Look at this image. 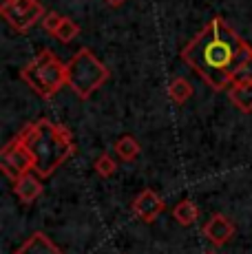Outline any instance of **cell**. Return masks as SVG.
I'll list each match as a JSON object with an SVG mask.
<instances>
[{"label": "cell", "mask_w": 252, "mask_h": 254, "mask_svg": "<svg viewBox=\"0 0 252 254\" xmlns=\"http://www.w3.org/2000/svg\"><path fill=\"white\" fill-rule=\"evenodd\" d=\"M64 18L60 16V13H56V11H49L45 18H42V29H45L49 36H56L58 33V29H60V24Z\"/></svg>", "instance_id": "18"}, {"label": "cell", "mask_w": 252, "mask_h": 254, "mask_svg": "<svg viewBox=\"0 0 252 254\" xmlns=\"http://www.w3.org/2000/svg\"><path fill=\"white\" fill-rule=\"evenodd\" d=\"M230 100L235 102L244 113H252V82L230 86Z\"/></svg>", "instance_id": "12"}, {"label": "cell", "mask_w": 252, "mask_h": 254, "mask_svg": "<svg viewBox=\"0 0 252 254\" xmlns=\"http://www.w3.org/2000/svg\"><path fill=\"white\" fill-rule=\"evenodd\" d=\"M95 170H98L100 177H111V175L118 170V166H115L111 155H100V157L95 159Z\"/></svg>", "instance_id": "17"}, {"label": "cell", "mask_w": 252, "mask_h": 254, "mask_svg": "<svg viewBox=\"0 0 252 254\" xmlns=\"http://www.w3.org/2000/svg\"><path fill=\"white\" fill-rule=\"evenodd\" d=\"M20 75L29 89L36 91L42 100H49L66 84V64H62L53 51L45 49L20 71Z\"/></svg>", "instance_id": "3"}, {"label": "cell", "mask_w": 252, "mask_h": 254, "mask_svg": "<svg viewBox=\"0 0 252 254\" xmlns=\"http://www.w3.org/2000/svg\"><path fill=\"white\" fill-rule=\"evenodd\" d=\"M13 192L18 194V199H20L22 203H33L42 194V184L36 175L29 173V175H25L22 179H18V182L13 184Z\"/></svg>", "instance_id": "10"}, {"label": "cell", "mask_w": 252, "mask_h": 254, "mask_svg": "<svg viewBox=\"0 0 252 254\" xmlns=\"http://www.w3.org/2000/svg\"><path fill=\"white\" fill-rule=\"evenodd\" d=\"M13 254H62V250L47 237L45 232H36V234H31Z\"/></svg>", "instance_id": "9"}, {"label": "cell", "mask_w": 252, "mask_h": 254, "mask_svg": "<svg viewBox=\"0 0 252 254\" xmlns=\"http://www.w3.org/2000/svg\"><path fill=\"white\" fill-rule=\"evenodd\" d=\"M106 80H109V69L86 47H82L66 64V86L80 100H89L91 93L98 91Z\"/></svg>", "instance_id": "4"}, {"label": "cell", "mask_w": 252, "mask_h": 254, "mask_svg": "<svg viewBox=\"0 0 252 254\" xmlns=\"http://www.w3.org/2000/svg\"><path fill=\"white\" fill-rule=\"evenodd\" d=\"M4 2H7V0H4Z\"/></svg>", "instance_id": "21"}, {"label": "cell", "mask_w": 252, "mask_h": 254, "mask_svg": "<svg viewBox=\"0 0 252 254\" xmlns=\"http://www.w3.org/2000/svg\"><path fill=\"white\" fill-rule=\"evenodd\" d=\"M106 2H109V4H113V7H120V4H122L124 0H106Z\"/></svg>", "instance_id": "19"}, {"label": "cell", "mask_w": 252, "mask_h": 254, "mask_svg": "<svg viewBox=\"0 0 252 254\" xmlns=\"http://www.w3.org/2000/svg\"><path fill=\"white\" fill-rule=\"evenodd\" d=\"M173 217H175L177 223H182V226H192V223L199 219V208L195 206V201L184 199V201H179L177 206L173 208Z\"/></svg>", "instance_id": "11"}, {"label": "cell", "mask_w": 252, "mask_h": 254, "mask_svg": "<svg viewBox=\"0 0 252 254\" xmlns=\"http://www.w3.org/2000/svg\"><path fill=\"white\" fill-rule=\"evenodd\" d=\"M252 47L221 16H215L206 27L182 49V60L201 75L212 91H224L232 84V75Z\"/></svg>", "instance_id": "1"}, {"label": "cell", "mask_w": 252, "mask_h": 254, "mask_svg": "<svg viewBox=\"0 0 252 254\" xmlns=\"http://www.w3.org/2000/svg\"><path fill=\"white\" fill-rule=\"evenodd\" d=\"M80 33V27H77V22H73L71 18H64L60 24V29H58V33H56V38L58 40H62V42H71L73 38Z\"/></svg>", "instance_id": "16"}, {"label": "cell", "mask_w": 252, "mask_h": 254, "mask_svg": "<svg viewBox=\"0 0 252 254\" xmlns=\"http://www.w3.org/2000/svg\"><path fill=\"white\" fill-rule=\"evenodd\" d=\"M22 141L33 157V170L38 177H49L73 155L75 144L71 133L51 120H38L22 128Z\"/></svg>", "instance_id": "2"}, {"label": "cell", "mask_w": 252, "mask_h": 254, "mask_svg": "<svg viewBox=\"0 0 252 254\" xmlns=\"http://www.w3.org/2000/svg\"><path fill=\"white\" fill-rule=\"evenodd\" d=\"M115 153H118L120 159H124V162H133V159L139 155L137 139L130 137V135H124V137H120L118 141H115Z\"/></svg>", "instance_id": "13"}, {"label": "cell", "mask_w": 252, "mask_h": 254, "mask_svg": "<svg viewBox=\"0 0 252 254\" xmlns=\"http://www.w3.org/2000/svg\"><path fill=\"white\" fill-rule=\"evenodd\" d=\"M168 95H171V100L175 102V104H184V102L192 95V86L188 84V80H184V77H175V80L171 82V86H168Z\"/></svg>", "instance_id": "14"}, {"label": "cell", "mask_w": 252, "mask_h": 254, "mask_svg": "<svg viewBox=\"0 0 252 254\" xmlns=\"http://www.w3.org/2000/svg\"><path fill=\"white\" fill-rule=\"evenodd\" d=\"M0 166H2L4 175H7L13 184L33 170V157H31V153H29V148L25 146V141H22L20 135L13 137L2 148V153H0Z\"/></svg>", "instance_id": "6"}, {"label": "cell", "mask_w": 252, "mask_h": 254, "mask_svg": "<svg viewBox=\"0 0 252 254\" xmlns=\"http://www.w3.org/2000/svg\"><path fill=\"white\" fill-rule=\"evenodd\" d=\"M208 254H219V252H208Z\"/></svg>", "instance_id": "20"}, {"label": "cell", "mask_w": 252, "mask_h": 254, "mask_svg": "<svg viewBox=\"0 0 252 254\" xmlns=\"http://www.w3.org/2000/svg\"><path fill=\"white\" fill-rule=\"evenodd\" d=\"M248 82H252V56L246 58L244 62L239 64V69L235 71V75H232V84H248Z\"/></svg>", "instance_id": "15"}, {"label": "cell", "mask_w": 252, "mask_h": 254, "mask_svg": "<svg viewBox=\"0 0 252 254\" xmlns=\"http://www.w3.org/2000/svg\"><path fill=\"white\" fill-rule=\"evenodd\" d=\"M203 234H206L208 241H212L215 246H224L232 239V234H235V226H232V221L224 214H212L210 219H208V223L203 226Z\"/></svg>", "instance_id": "8"}, {"label": "cell", "mask_w": 252, "mask_h": 254, "mask_svg": "<svg viewBox=\"0 0 252 254\" xmlns=\"http://www.w3.org/2000/svg\"><path fill=\"white\" fill-rule=\"evenodd\" d=\"M0 13L18 33H25L45 18V7L38 0H7L0 7Z\"/></svg>", "instance_id": "5"}, {"label": "cell", "mask_w": 252, "mask_h": 254, "mask_svg": "<svg viewBox=\"0 0 252 254\" xmlns=\"http://www.w3.org/2000/svg\"><path fill=\"white\" fill-rule=\"evenodd\" d=\"M133 212H135V217H139L142 221L151 223L164 212V201L159 199V194L155 192V190L146 188V190H142V192L135 197Z\"/></svg>", "instance_id": "7"}]
</instances>
